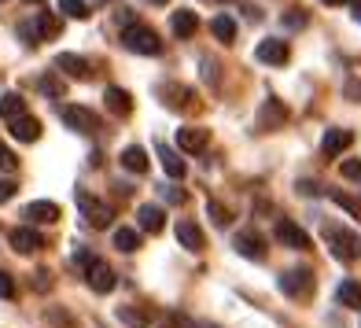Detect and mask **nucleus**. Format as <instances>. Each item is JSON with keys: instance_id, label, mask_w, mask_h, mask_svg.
Wrapping results in <instances>:
<instances>
[{"instance_id": "obj_37", "label": "nucleus", "mask_w": 361, "mask_h": 328, "mask_svg": "<svg viewBox=\"0 0 361 328\" xmlns=\"http://www.w3.org/2000/svg\"><path fill=\"white\" fill-rule=\"evenodd\" d=\"M159 195H162L166 203H185V192L173 188V185H159Z\"/></svg>"}, {"instance_id": "obj_42", "label": "nucleus", "mask_w": 361, "mask_h": 328, "mask_svg": "<svg viewBox=\"0 0 361 328\" xmlns=\"http://www.w3.org/2000/svg\"><path fill=\"white\" fill-rule=\"evenodd\" d=\"M34 288H37V291H48V288H52V273H48V269H37Z\"/></svg>"}, {"instance_id": "obj_5", "label": "nucleus", "mask_w": 361, "mask_h": 328, "mask_svg": "<svg viewBox=\"0 0 361 328\" xmlns=\"http://www.w3.org/2000/svg\"><path fill=\"white\" fill-rule=\"evenodd\" d=\"M281 291L288 299H310V291H314V269H288L281 277Z\"/></svg>"}, {"instance_id": "obj_32", "label": "nucleus", "mask_w": 361, "mask_h": 328, "mask_svg": "<svg viewBox=\"0 0 361 328\" xmlns=\"http://www.w3.org/2000/svg\"><path fill=\"white\" fill-rule=\"evenodd\" d=\"M118 321H126L129 328H147V317H144V314H137L133 306H118Z\"/></svg>"}, {"instance_id": "obj_29", "label": "nucleus", "mask_w": 361, "mask_h": 328, "mask_svg": "<svg viewBox=\"0 0 361 328\" xmlns=\"http://www.w3.org/2000/svg\"><path fill=\"white\" fill-rule=\"evenodd\" d=\"M328 200H332V203H339V207L347 210L350 218H361V200H357V195H347V192L332 188V192H328Z\"/></svg>"}, {"instance_id": "obj_25", "label": "nucleus", "mask_w": 361, "mask_h": 328, "mask_svg": "<svg viewBox=\"0 0 361 328\" xmlns=\"http://www.w3.org/2000/svg\"><path fill=\"white\" fill-rule=\"evenodd\" d=\"M30 23H34V30H37V41H48V37L59 34V19H56L52 11H37Z\"/></svg>"}, {"instance_id": "obj_19", "label": "nucleus", "mask_w": 361, "mask_h": 328, "mask_svg": "<svg viewBox=\"0 0 361 328\" xmlns=\"http://www.w3.org/2000/svg\"><path fill=\"white\" fill-rule=\"evenodd\" d=\"M104 104H107V111H111V114L126 119V114L133 111V96H129L126 89H118V85H111V89L104 92Z\"/></svg>"}, {"instance_id": "obj_39", "label": "nucleus", "mask_w": 361, "mask_h": 328, "mask_svg": "<svg viewBox=\"0 0 361 328\" xmlns=\"http://www.w3.org/2000/svg\"><path fill=\"white\" fill-rule=\"evenodd\" d=\"M15 295V281H11V273L0 269V299H11Z\"/></svg>"}, {"instance_id": "obj_26", "label": "nucleus", "mask_w": 361, "mask_h": 328, "mask_svg": "<svg viewBox=\"0 0 361 328\" xmlns=\"http://www.w3.org/2000/svg\"><path fill=\"white\" fill-rule=\"evenodd\" d=\"M0 114L11 122V119H19V114H26V100L19 92H0Z\"/></svg>"}, {"instance_id": "obj_41", "label": "nucleus", "mask_w": 361, "mask_h": 328, "mask_svg": "<svg viewBox=\"0 0 361 328\" xmlns=\"http://www.w3.org/2000/svg\"><path fill=\"white\" fill-rule=\"evenodd\" d=\"M200 67H203V78H207V81H218V63H214V59H207V56H203V59H200Z\"/></svg>"}, {"instance_id": "obj_11", "label": "nucleus", "mask_w": 361, "mask_h": 328, "mask_svg": "<svg viewBox=\"0 0 361 328\" xmlns=\"http://www.w3.org/2000/svg\"><path fill=\"white\" fill-rule=\"evenodd\" d=\"M350 144H354V133H350V129H343V126H336V129H328V133L321 137V152L328 159H336V155L347 152Z\"/></svg>"}, {"instance_id": "obj_23", "label": "nucleus", "mask_w": 361, "mask_h": 328, "mask_svg": "<svg viewBox=\"0 0 361 328\" xmlns=\"http://www.w3.org/2000/svg\"><path fill=\"white\" fill-rule=\"evenodd\" d=\"M122 166H126L129 174H147V166H152V162H147V152H144V147L129 144L126 152H122Z\"/></svg>"}, {"instance_id": "obj_13", "label": "nucleus", "mask_w": 361, "mask_h": 328, "mask_svg": "<svg viewBox=\"0 0 361 328\" xmlns=\"http://www.w3.org/2000/svg\"><path fill=\"white\" fill-rule=\"evenodd\" d=\"M8 133L15 140H23V144H34L41 137V122L34 119V114H19V119H11L8 122Z\"/></svg>"}, {"instance_id": "obj_48", "label": "nucleus", "mask_w": 361, "mask_h": 328, "mask_svg": "<svg viewBox=\"0 0 361 328\" xmlns=\"http://www.w3.org/2000/svg\"><path fill=\"white\" fill-rule=\"evenodd\" d=\"M30 4H37V0H30Z\"/></svg>"}, {"instance_id": "obj_18", "label": "nucleus", "mask_w": 361, "mask_h": 328, "mask_svg": "<svg viewBox=\"0 0 361 328\" xmlns=\"http://www.w3.org/2000/svg\"><path fill=\"white\" fill-rule=\"evenodd\" d=\"M137 218H140V229L144 233H162V225H166V214H162V207H155V203H140V210H137Z\"/></svg>"}, {"instance_id": "obj_17", "label": "nucleus", "mask_w": 361, "mask_h": 328, "mask_svg": "<svg viewBox=\"0 0 361 328\" xmlns=\"http://www.w3.org/2000/svg\"><path fill=\"white\" fill-rule=\"evenodd\" d=\"M177 243L185 251H203V229L195 225V221H177Z\"/></svg>"}, {"instance_id": "obj_14", "label": "nucleus", "mask_w": 361, "mask_h": 328, "mask_svg": "<svg viewBox=\"0 0 361 328\" xmlns=\"http://www.w3.org/2000/svg\"><path fill=\"white\" fill-rule=\"evenodd\" d=\"M284 122H288V107L276 100V96H269V100L258 107V126L262 129H276V126H284Z\"/></svg>"}, {"instance_id": "obj_9", "label": "nucleus", "mask_w": 361, "mask_h": 328, "mask_svg": "<svg viewBox=\"0 0 361 328\" xmlns=\"http://www.w3.org/2000/svg\"><path fill=\"white\" fill-rule=\"evenodd\" d=\"M255 56H258L262 63H269V67H284V63L291 59V48H288V41H281V37H269V41H262V44L255 48Z\"/></svg>"}, {"instance_id": "obj_43", "label": "nucleus", "mask_w": 361, "mask_h": 328, "mask_svg": "<svg viewBox=\"0 0 361 328\" xmlns=\"http://www.w3.org/2000/svg\"><path fill=\"white\" fill-rule=\"evenodd\" d=\"M295 188H299L302 195H321V185H317V181H299Z\"/></svg>"}, {"instance_id": "obj_22", "label": "nucleus", "mask_w": 361, "mask_h": 328, "mask_svg": "<svg viewBox=\"0 0 361 328\" xmlns=\"http://www.w3.org/2000/svg\"><path fill=\"white\" fill-rule=\"evenodd\" d=\"M155 152H159V159H162V170H166L173 181H180V177H185V159H180L173 147H166V144H155Z\"/></svg>"}, {"instance_id": "obj_28", "label": "nucleus", "mask_w": 361, "mask_h": 328, "mask_svg": "<svg viewBox=\"0 0 361 328\" xmlns=\"http://www.w3.org/2000/svg\"><path fill=\"white\" fill-rule=\"evenodd\" d=\"M336 299H339L343 306L357 310V306H361V284H357V281H343V284H339V291H336Z\"/></svg>"}, {"instance_id": "obj_1", "label": "nucleus", "mask_w": 361, "mask_h": 328, "mask_svg": "<svg viewBox=\"0 0 361 328\" xmlns=\"http://www.w3.org/2000/svg\"><path fill=\"white\" fill-rule=\"evenodd\" d=\"M122 44L129 48V52H137V56H159L162 52V41L152 26H144L137 19H129L122 23Z\"/></svg>"}, {"instance_id": "obj_40", "label": "nucleus", "mask_w": 361, "mask_h": 328, "mask_svg": "<svg viewBox=\"0 0 361 328\" xmlns=\"http://www.w3.org/2000/svg\"><path fill=\"white\" fill-rule=\"evenodd\" d=\"M15 192H19V185H15V181H8V177H0V203H8Z\"/></svg>"}, {"instance_id": "obj_44", "label": "nucleus", "mask_w": 361, "mask_h": 328, "mask_svg": "<svg viewBox=\"0 0 361 328\" xmlns=\"http://www.w3.org/2000/svg\"><path fill=\"white\" fill-rule=\"evenodd\" d=\"M321 4H328V8H339V4H361V0H321Z\"/></svg>"}, {"instance_id": "obj_34", "label": "nucleus", "mask_w": 361, "mask_h": 328, "mask_svg": "<svg viewBox=\"0 0 361 328\" xmlns=\"http://www.w3.org/2000/svg\"><path fill=\"white\" fill-rule=\"evenodd\" d=\"M37 85H41V92H44V96H63V81H59L56 74H44V78L37 81Z\"/></svg>"}, {"instance_id": "obj_31", "label": "nucleus", "mask_w": 361, "mask_h": 328, "mask_svg": "<svg viewBox=\"0 0 361 328\" xmlns=\"http://www.w3.org/2000/svg\"><path fill=\"white\" fill-rule=\"evenodd\" d=\"M207 214L214 218V225H218V229H225L228 221H233V210H228V207H221L218 200H207Z\"/></svg>"}, {"instance_id": "obj_15", "label": "nucleus", "mask_w": 361, "mask_h": 328, "mask_svg": "<svg viewBox=\"0 0 361 328\" xmlns=\"http://www.w3.org/2000/svg\"><path fill=\"white\" fill-rule=\"evenodd\" d=\"M23 218H26L30 225H52V221H59V207L48 203V200H37V203H26Z\"/></svg>"}, {"instance_id": "obj_49", "label": "nucleus", "mask_w": 361, "mask_h": 328, "mask_svg": "<svg viewBox=\"0 0 361 328\" xmlns=\"http://www.w3.org/2000/svg\"><path fill=\"white\" fill-rule=\"evenodd\" d=\"M357 248H361V243H357Z\"/></svg>"}, {"instance_id": "obj_47", "label": "nucleus", "mask_w": 361, "mask_h": 328, "mask_svg": "<svg viewBox=\"0 0 361 328\" xmlns=\"http://www.w3.org/2000/svg\"><path fill=\"white\" fill-rule=\"evenodd\" d=\"M96 4H107V0H96Z\"/></svg>"}, {"instance_id": "obj_6", "label": "nucleus", "mask_w": 361, "mask_h": 328, "mask_svg": "<svg viewBox=\"0 0 361 328\" xmlns=\"http://www.w3.org/2000/svg\"><path fill=\"white\" fill-rule=\"evenodd\" d=\"M85 281H89V288L96 295H107V291H114V269L107 266V262H100V258H89L85 262Z\"/></svg>"}, {"instance_id": "obj_46", "label": "nucleus", "mask_w": 361, "mask_h": 328, "mask_svg": "<svg viewBox=\"0 0 361 328\" xmlns=\"http://www.w3.org/2000/svg\"><path fill=\"white\" fill-rule=\"evenodd\" d=\"M147 4H159L162 8V4H170V0H147Z\"/></svg>"}, {"instance_id": "obj_21", "label": "nucleus", "mask_w": 361, "mask_h": 328, "mask_svg": "<svg viewBox=\"0 0 361 328\" xmlns=\"http://www.w3.org/2000/svg\"><path fill=\"white\" fill-rule=\"evenodd\" d=\"M170 30H173L177 37H192L195 30H200V15H195V11H188V8L173 11V19H170Z\"/></svg>"}, {"instance_id": "obj_24", "label": "nucleus", "mask_w": 361, "mask_h": 328, "mask_svg": "<svg viewBox=\"0 0 361 328\" xmlns=\"http://www.w3.org/2000/svg\"><path fill=\"white\" fill-rule=\"evenodd\" d=\"M210 34H214L221 44H233V41H236V23H233V15H214V19H210Z\"/></svg>"}, {"instance_id": "obj_7", "label": "nucleus", "mask_w": 361, "mask_h": 328, "mask_svg": "<svg viewBox=\"0 0 361 328\" xmlns=\"http://www.w3.org/2000/svg\"><path fill=\"white\" fill-rule=\"evenodd\" d=\"M8 243H11L19 255H34V251L44 248V236L37 233L34 225H19V229H11V233H8Z\"/></svg>"}, {"instance_id": "obj_12", "label": "nucleus", "mask_w": 361, "mask_h": 328, "mask_svg": "<svg viewBox=\"0 0 361 328\" xmlns=\"http://www.w3.org/2000/svg\"><path fill=\"white\" fill-rule=\"evenodd\" d=\"M207 140H210V129H203V126H180L177 129V147L180 152H203Z\"/></svg>"}, {"instance_id": "obj_27", "label": "nucleus", "mask_w": 361, "mask_h": 328, "mask_svg": "<svg viewBox=\"0 0 361 328\" xmlns=\"http://www.w3.org/2000/svg\"><path fill=\"white\" fill-rule=\"evenodd\" d=\"M114 248H118L122 255H133L140 248V236H137V229H114Z\"/></svg>"}, {"instance_id": "obj_10", "label": "nucleus", "mask_w": 361, "mask_h": 328, "mask_svg": "<svg viewBox=\"0 0 361 328\" xmlns=\"http://www.w3.org/2000/svg\"><path fill=\"white\" fill-rule=\"evenodd\" d=\"M233 248H236V255H243V258L258 262L262 255H266V240H262V236L255 233V229H240L236 240H233Z\"/></svg>"}, {"instance_id": "obj_45", "label": "nucleus", "mask_w": 361, "mask_h": 328, "mask_svg": "<svg viewBox=\"0 0 361 328\" xmlns=\"http://www.w3.org/2000/svg\"><path fill=\"white\" fill-rule=\"evenodd\" d=\"M354 23H361V4H354Z\"/></svg>"}, {"instance_id": "obj_38", "label": "nucleus", "mask_w": 361, "mask_h": 328, "mask_svg": "<svg viewBox=\"0 0 361 328\" xmlns=\"http://www.w3.org/2000/svg\"><path fill=\"white\" fill-rule=\"evenodd\" d=\"M19 37H23L26 44H41V41H37V30H34V23H30V19L19 23Z\"/></svg>"}, {"instance_id": "obj_35", "label": "nucleus", "mask_w": 361, "mask_h": 328, "mask_svg": "<svg viewBox=\"0 0 361 328\" xmlns=\"http://www.w3.org/2000/svg\"><path fill=\"white\" fill-rule=\"evenodd\" d=\"M306 23H310V19H306V11H302V8H295V11L284 15V26H288V30H302Z\"/></svg>"}, {"instance_id": "obj_8", "label": "nucleus", "mask_w": 361, "mask_h": 328, "mask_svg": "<svg viewBox=\"0 0 361 328\" xmlns=\"http://www.w3.org/2000/svg\"><path fill=\"white\" fill-rule=\"evenodd\" d=\"M273 233H276V240H281L284 248H291V251H310V248H314V243H310V236H306L295 221H288V218L276 221V225H273Z\"/></svg>"}, {"instance_id": "obj_3", "label": "nucleus", "mask_w": 361, "mask_h": 328, "mask_svg": "<svg viewBox=\"0 0 361 328\" xmlns=\"http://www.w3.org/2000/svg\"><path fill=\"white\" fill-rule=\"evenodd\" d=\"M324 243L332 248V255L339 262L357 258V236L350 233V229H343V225H324Z\"/></svg>"}, {"instance_id": "obj_33", "label": "nucleus", "mask_w": 361, "mask_h": 328, "mask_svg": "<svg viewBox=\"0 0 361 328\" xmlns=\"http://www.w3.org/2000/svg\"><path fill=\"white\" fill-rule=\"evenodd\" d=\"M339 174L347 177V181L361 185V162H354V159H343V162H339Z\"/></svg>"}, {"instance_id": "obj_30", "label": "nucleus", "mask_w": 361, "mask_h": 328, "mask_svg": "<svg viewBox=\"0 0 361 328\" xmlns=\"http://www.w3.org/2000/svg\"><path fill=\"white\" fill-rule=\"evenodd\" d=\"M59 11L67 19H89V0H59Z\"/></svg>"}, {"instance_id": "obj_4", "label": "nucleus", "mask_w": 361, "mask_h": 328, "mask_svg": "<svg viewBox=\"0 0 361 328\" xmlns=\"http://www.w3.org/2000/svg\"><path fill=\"white\" fill-rule=\"evenodd\" d=\"M59 119L67 129H74V133H96V129H100V119H96L89 107H78V104L59 107Z\"/></svg>"}, {"instance_id": "obj_16", "label": "nucleus", "mask_w": 361, "mask_h": 328, "mask_svg": "<svg viewBox=\"0 0 361 328\" xmlns=\"http://www.w3.org/2000/svg\"><path fill=\"white\" fill-rule=\"evenodd\" d=\"M56 71L67 74V78L85 81V78H89V63L81 59V56H74V52H59V56H56Z\"/></svg>"}, {"instance_id": "obj_36", "label": "nucleus", "mask_w": 361, "mask_h": 328, "mask_svg": "<svg viewBox=\"0 0 361 328\" xmlns=\"http://www.w3.org/2000/svg\"><path fill=\"white\" fill-rule=\"evenodd\" d=\"M15 166H19V159H15V152H11V147H4V144H0V170H4V174H11Z\"/></svg>"}, {"instance_id": "obj_20", "label": "nucleus", "mask_w": 361, "mask_h": 328, "mask_svg": "<svg viewBox=\"0 0 361 328\" xmlns=\"http://www.w3.org/2000/svg\"><path fill=\"white\" fill-rule=\"evenodd\" d=\"M159 96L166 100V107H192V89H185V85H177V81H166V85L159 89Z\"/></svg>"}, {"instance_id": "obj_2", "label": "nucleus", "mask_w": 361, "mask_h": 328, "mask_svg": "<svg viewBox=\"0 0 361 328\" xmlns=\"http://www.w3.org/2000/svg\"><path fill=\"white\" fill-rule=\"evenodd\" d=\"M74 203H78V210H81V218H85L92 229H107L111 218H114V210H111L104 200L89 195V192H74Z\"/></svg>"}]
</instances>
